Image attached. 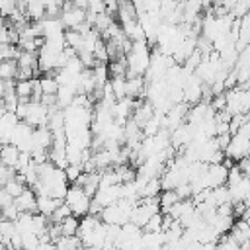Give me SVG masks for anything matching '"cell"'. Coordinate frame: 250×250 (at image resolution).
<instances>
[{"label":"cell","mask_w":250,"mask_h":250,"mask_svg":"<svg viewBox=\"0 0 250 250\" xmlns=\"http://www.w3.org/2000/svg\"><path fill=\"white\" fill-rule=\"evenodd\" d=\"M127 59V78H135V76H145L150 61H152V49L148 45V41H137L133 43L131 53L125 57Z\"/></svg>","instance_id":"obj_1"},{"label":"cell","mask_w":250,"mask_h":250,"mask_svg":"<svg viewBox=\"0 0 250 250\" xmlns=\"http://www.w3.org/2000/svg\"><path fill=\"white\" fill-rule=\"evenodd\" d=\"M137 203L135 201H129V199H119L117 203L105 207L102 211V221L105 225H117V227H123L127 223H131V217H133V211H135Z\"/></svg>","instance_id":"obj_2"},{"label":"cell","mask_w":250,"mask_h":250,"mask_svg":"<svg viewBox=\"0 0 250 250\" xmlns=\"http://www.w3.org/2000/svg\"><path fill=\"white\" fill-rule=\"evenodd\" d=\"M64 203L70 207L72 215L82 219L86 215H90V205H92V197L78 186H70L66 197H64Z\"/></svg>","instance_id":"obj_3"},{"label":"cell","mask_w":250,"mask_h":250,"mask_svg":"<svg viewBox=\"0 0 250 250\" xmlns=\"http://www.w3.org/2000/svg\"><path fill=\"white\" fill-rule=\"evenodd\" d=\"M160 213V197H154V199H141L133 211V217H131V223H135L137 227L145 229L148 225V221Z\"/></svg>","instance_id":"obj_4"},{"label":"cell","mask_w":250,"mask_h":250,"mask_svg":"<svg viewBox=\"0 0 250 250\" xmlns=\"http://www.w3.org/2000/svg\"><path fill=\"white\" fill-rule=\"evenodd\" d=\"M49 119H51V109L45 104H41V102H29L27 115L23 119L27 125H31L33 129L49 127Z\"/></svg>","instance_id":"obj_5"},{"label":"cell","mask_w":250,"mask_h":250,"mask_svg":"<svg viewBox=\"0 0 250 250\" xmlns=\"http://www.w3.org/2000/svg\"><path fill=\"white\" fill-rule=\"evenodd\" d=\"M86 18H88V12L86 10H78L72 2H64L62 14H61V20L64 23V29H78L82 23H86Z\"/></svg>","instance_id":"obj_6"},{"label":"cell","mask_w":250,"mask_h":250,"mask_svg":"<svg viewBox=\"0 0 250 250\" xmlns=\"http://www.w3.org/2000/svg\"><path fill=\"white\" fill-rule=\"evenodd\" d=\"M119 199H123V184L111 186V188H100L98 193H96V197H94V201L100 203L104 209L109 207V205H113V203H117Z\"/></svg>","instance_id":"obj_7"},{"label":"cell","mask_w":250,"mask_h":250,"mask_svg":"<svg viewBox=\"0 0 250 250\" xmlns=\"http://www.w3.org/2000/svg\"><path fill=\"white\" fill-rule=\"evenodd\" d=\"M229 182V168H225V164H209L207 170V186L209 189H217L227 186Z\"/></svg>","instance_id":"obj_8"},{"label":"cell","mask_w":250,"mask_h":250,"mask_svg":"<svg viewBox=\"0 0 250 250\" xmlns=\"http://www.w3.org/2000/svg\"><path fill=\"white\" fill-rule=\"evenodd\" d=\"M16 207L20 213H29V215H37V193L27 188L20 197H16Z\"/></svg>","instance_id":"obj_9"},{"label":"cell","mask_w":250,"mask_h":250,"mask_svg":"<svg viewBox=\"0 0 250 250\" xmlns=\"http://www.w3.org/2000/svg\"><path fill=\"white\" fill-rule=\"evenodd\" d=\"M61 203H64V201L53 199V197H49V195H37V213L43 215V217H47V219H51V215L57 211V207H59Z\"/></svg>","instance_id":"obj_10"},{"label":"cell","mask_w":250,"mask_h":250,"mask_svg":"<svg viewBox=\"0 0 250 250\" xmlns=\"http://www.w3.org/2000/svg\"><path fill=\"white\" fill-rule=\"evenodd\" d=\"M27 20L31 21V23H37V21H41V20H45L47 18V8H45V2H37V0H31V2H27Z\"/></svg>","instance_id":"obj_11"},{"label":"cell","mask_w":250,"mask_h":250,"mask_svg":"<svg viewBox=\"0 0 250 250\" xmlns=\"http://www.w3.org/2000/svg\"><path fill=\"white\" fill-rule=\"evenodd\" d=\"M39 84H41L43 96L57 98V94H59V90H61V84H59V80L55 78V74H45V76H39Z\"/></svg>","instance_id":"obj_12"},{"label":"cell","mask_w":250,"mask_h":250,"mask_svg":"<svg viewBox=\"0 0 250 250\" xmlns=\"http://www.w3.org/2000/svg\"><path fill=\"white\" fill-rule=\"evenodd\" d=\"M20 74V64L18 61H2L0 62V80H10L16 82Z\"/></svg>","instance_id":"obj_13"},{"label":"cell","mask_w":250,"mask_h":250,"mask_svg":"<svg viewBox=\"0 0 250 250\" xmlns=\"http://www.w3.org/2000/svg\"><path fill=\"white\" fill-rule=\"evenodd\" d=\"M20 154H21V152H20L18 146H14V145H2V152H0L2 164H6V166H10V168L16 170L18 160H20Z\"/></svg>","instance_id":"obj_14"},{"label":"cell","mask_w":250,"mask_h":250,"mask_svg":"<svg viewBox=\"0 0 250 250\" xmlns=\"http://www.w3.org/2000/svg\"><path fill=\"white\" fill-rule=\"evenodd\" d=\"M182 199H180V195H178V191L176 189H166V191H162L160 193V213L162 215H166L176 203H180Z\"/></svg>","instance_id":"obj_15"},{"label":"cell","mask_w":250,"mask_h":250,"mask_svg":"<svg viewBox=\"0 0 250 250\" xmlns=\"http://www.w3.org/2000/svg\"><path fill=\"white\" fill-rule=\"evenodd\" d=\"M64 37H66V45H68L70 49H74L76 53H82V51H84L86 39H84L82 33H78V31H74V29H66V31H64Z\"/></svg>","instance_id":"obj_16"},{"label":"cell","mask_w":250,"mask_h":250,"mask_svg":"<svg viewBox=\"0 0 250 250\" xmlns=\"http://www.w3.org/2000/svg\"><path fill=\"white\" fill-rule=\"evenodd\" d=\"M55 248L57 250H82L84 244L78 236H62L55 242Z\"/></svg>","instance_id":"obj_17"},{"label":"cell","mask_w":250,"mask_h":250,"mask_svg":"<svg viewBox=\"0 0 250 250\" xmlns=\"http://www.w3.org/2000/svg\"><path fill=\"white\" fill-rule=\"evenodd\" d=\"M18 64H20V68H31V70L39 72V57H37V53L21 51V55L18 59Z\"/></svg>","instance_id":"obj_18"},{"label":"cell","mask_w":250,"mask_h":250,"mask_svg":"<svg viewBox=\"0 0 250 250\" xmlns=\"http://www.w3.org/2000/svg\"><path fill=\"white\" fill-rule=\"evenodd\" d=\"M16 232H18L16 223L14 221H8V219H2V223H0V236H2V244L4 246L12 242V238L16 236Z\"/></svg>","instance_id":"obj_19"},{"label":"cell","mask_w":250,"mask_h":250,"mask_svg":"<svg viewBox=\"0 0 250 250\" xmlns=\"http://www.w3.org/2000/svg\"><path fill=\"white\" fill-rule=\"evenodd\" d=\"M61 230H62V236H78V230H80V219L78 217H68L61 223Z\"/></svg>","instance_id":"obj_20"},{"label":"cell","mask_w":250,"mask_h":250,"mask_svg":"<svg viewBox=\"0 0 250 250\" xmlns=\"http://www.w3.org/2000/svg\"><path fill=\"white\" fill-rule=\"evenodd\" d=\"M111 90H113V96L115 100H125L127 98V78H111Z\"/></svg>","instance_id":"obj_21"},{"label":"cell","mask_w":250,"mask_h":250,"mask_svg":"<svg viewBox=\"0 0 250 250\" xmlns=\"http://www.w3.org/2000/svg\"><path fill=\"white\" fill-rule=\"evenodd\" d=\"M68 217H72V211H70V207L66 205V203H61L59 207H57V211L51 215V219H49V223H53V225H61L64 219H68Z\"/></svg>","instance_id":"obj_22"},{"label":"cell","mask_w":250,"mask_h":250,"mask_svg":"<svg viewBox=\"0 0 250 250\" xmlns=\"http://www.w3.org/2000/svg\"><path fill=\"white\" fill-rule=\"evenodd\" d=\"M143 232H164V215L162 213L154 215L148 221V225L143 229Z\"/></svg>","instance_id":"obj_23"},{"label":"cell","mask_w":250,"mask_h":250,"mask_svg":"<svg viewBox=\"0 0 250 250\" xmlns=\"http://www.w3.org/2000/svg\"><path fill=\"white\" fill-rule=\"evenodd\" d=\"M4 189H6V191H8V193H10L14 199H16V197H20V195H21V193L27 189V186H25V184H21V182H18V180L14 178L12 182H8V184L4 186Z\"/></svg>","instance_id":"obj_24"},{"label":"cell","mask_w":250,"mask_h":250,"mask_svg":"<svg viewBox=\"0 0 250 250\" xmlns=\"http://www.w3.org/2000/svg\"><path fill=\"white\" fill-rule=\"evenodd\" d=\"M16 174H18V172H16L14 168L2 164V166H0V184H2V188H4L8 182H12V180L16 178Z\"/></svg>","instance_id":"obj_25"},{"label":"cell","mask_w":250,"mask_h":250,"mask_svg":"<svg viewBox=\"0 0 250 250\" xmlns=\"http://www.w3.org/2000/svg\"><path fill=\"white\" fill-rule=\"evenodd\" d=\"M64 172H66V178H68L70 186H74V184H76V180H78V178H80V176L84 174L82 166H72V164H70V166H68V168H66Z\"/></svg>","instance_id":"obj_26"},{"label":"cell","mask_w":250,"mask_h":250,"mask_svg":"<svg viewBox=\"0 0 250 250\" xmlns=\"http://www.w3.org/2000/svg\"><path fill=\"white\" fill-rule=\"evenodd\" d=\"M14 201H16V199L2 188V189H0V207L6 209V207H10V205H14Z\"/></svg>","instance_id":"obj_27"},{"label":"cell","mask_w":250,"mask_h":250,"mask_svg":"<svg viewBox=\"0 0 250 250\" xmlns=\"http://www.w3.org/2000/svg\"><path fill=\"white\" fill-rule=\"evenodd\" d=\"M82 250H104V248H98V246H84Z\"/></svg>","instance_id":"obj_28"}]
</instances>
